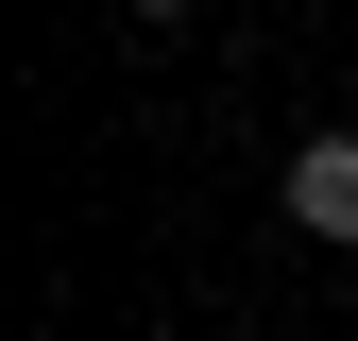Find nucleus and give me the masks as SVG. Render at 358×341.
Masks as SVG:
<instances>
[{"label":"nucleus","mask_w":358,"mask_h":341,"mask_svg":"<svg viewBox=\"0 0 358 341\" xmlns=\"http://www.w3.org/2000/svg\"><path fill=\"white\" fill-rule=\"evenodd\" d=\"M290 222L307 239H358V137H307L290 154Z\"/></svg>","instance_id":"obj_1"},{"label":"nucleus","mask_w":358,"mask_h":341,"mask_svg":"<svg viewBox=\"0 0 358 341\" xmlns=\"http://www.w3.org/2000/svg\"><path fill=\"white\" fill-rule=\"evenodd\" d=\"M137 17H205V0H137Z\"/></svg>","instance_id":"obj_2"}]
</instances>
